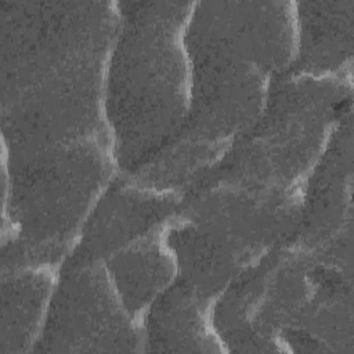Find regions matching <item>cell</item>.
<instances>
[{"label":"cell","mask_w":354,"mask_h":354,"mask_svg":"<svg viewBox=\"0 0 354 354\" xmlns=\"http://www.w3.org/2000/svg\"><path fill=\"white\" fill-rule=\"evenodd\" d=\"M118 26V1H0L1 147L10 155L109 138L104 98Z\"/></svg>","instance_id":"cell-1"},{"label":"cell","mask_w":354,"mask_h":354,"mask_svg":"<svg viewBox=\"0 0 354 354\" xmlns=\"http://www.w3.org/2000/svg\"><path fill=\"white\" fill-rule=\"evenodd\" d=\"M192 1H118L104 112L120 174L156 156L181 130L191 105L185 28Z\"/></svg>","instance_id":"cell-2"},{"label":"cell","mask_w":354,"mask_h":354,"mask_svg":"<svg viewBox=\"0 0 354 354\" xmlns=\"http://www.w3.org/2000/svg\"><path fill=\"white\" fill-rule=\"evenodd\" d=\"M118 173L109 138L25 155L1 147V268L61 267Z\"/></svg>","instance_id":"cell-3"},{"label":"cell","mask_w":354,"mask_h":354,"mask_svg":"<svg viewBox=\"0 0 354 354\" xmlns=\"http://www.w3.org/2000/svg\"><path fill=\"white\" fill-rule=\"evenodd\" d=\"M301 196H277L202 177L183 194L166 242L177 277L214 300L239 274L289 241Z\"/></svg>","instance_id":"cell-4"},{"label":"cell","mask_w":354,"mask_h":354,"mask_svg":"<svg viewBox=\"0 0 354 354\" xmlns=\"http://www.w3.org/2000/svg\"><path fill=\"white\" fill-rule=\"evenodd\" d=\"M350 108L351 77L289 71L272 83L254 124L202 177L268 195L303 196L336 123Z\"/></svg>","instance_id":"cell-5"},{"label":"cell","mask_w":354,"mask_h":354,"mask_svg":"<svg viewBox=\"0 0 354 354\" xmlns=\"http://www.w3.org/2000/svg\"><path fill=\"white\" fill-rule=\"evenodd\" d=\"M315 257L292 239L239 274L216 299L212 319L225 351H286L283 335L307 306Z\"/></svg>","instance_id":"cell-6"},{"label":"cell","mask_w":354,"mask_h":354,"mask_svg":"<svg viewBox=\"0 0 354 354\" xmlns=\"http://www.w3.org/2000/svg\"><path fill=\"white\" fill-rule=\"evenodd\" d=\"M33 351H142L141 329L120 300L104 261L64 260Z\"/></svg>","instance_id":"cell-7"},{"label":"cell","mask_w":354,"mask_h":354,"mask_svg":"<svg viewBox=\"0 0 354 354\" xmlns=\"http://www.w3.org/2000/svg\"><path fill=\"white\" fill-rule=\"evenodd\" d=\"M351 108L336 123L303 191V206L290 238L315 257L351 270L353 232Z\"/></svg>","instance_id":"cell-8"},{"label":"cell","mask_w":354,"mask_h":354,"mask_svg":"<svg viewBox=\"0 0 354 354\" xmlns=\"http://www.w3.org/2000/svg\"><path fill=\"white\" fill-rule=\"evenodd\" d=\"M181 198V194L145 187L118 173L91 210L68 257L105 261L173 218Z\"/></svg>","instance_id":"cell-9"},{"label":"cell","mask_w":354,"mask_h":354,"mask_svg":"<svg viewBox=\"0 0 354 354\" xmlns=\"http://www.w3.org/2000/svg\"><path fill=\"white\" fill-rule=\"evenodd\" d=\"M351 286V270L315 257L314 290L283 335L286 351L353 353Z\"/></svg>","instance_id":"cell-10"},{"label":"cell","mask_w":354,"mask_h":354,"mask_svg":"<svg viewBox=\"0 0 354 354\" xmlns=\"http://www.w3.org/2000/svg\"><path fill=\"white\" fill-rule=\"evenodd\" d=\"M213 303L177 277L144 314L142 351H225L213 325Z\"/></svg>","instance_id":"cell-11"},{"label":"cell","mask_w":354,"mask_h":354,"mask_svg":"<svg viewBox=\"0 0 354 354\" xmlns=\"http://www.w3.org/2000/svg\"><path fill=\"white\" fill-rule=\"evenodd\" d=\"M296 55L290 72L351 77L354 0L295 1Z\"/></svg>","instance_id":"cell-12"},{"label":"cell","mask_w":354,"mask_h":354,"mask_svg":"<svg viewBox=\"0 0 354 354\" xmlns=\"http://www.w3.org/2000/svg\"><path fill=\"white\" fill-rule=\"evenodd\" d=\"M59 267L1 268L0 354L32 353L40 339Z\"/></svg>","instance_id":"cell-13"},{"label":"cell","mask_w":354,"mask_h":354,"mask_svg":"<svg viewBox=\"0 0 354 354\" xmlns=\"http://www.w3.org/2000/svg\"><path fill=\"white\" fill-rule=\"evenodd\" d=\"M167 223L104 261L120 300L140 329L149 306L177 279V264L166 242Z\"/></svg>","instance_id":"cell-14"}]
</instances>
